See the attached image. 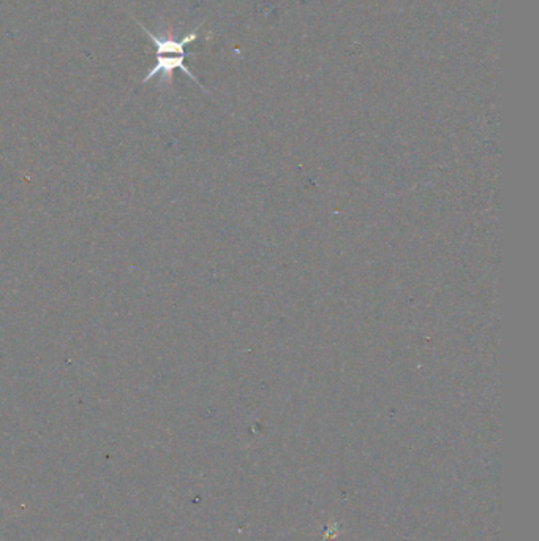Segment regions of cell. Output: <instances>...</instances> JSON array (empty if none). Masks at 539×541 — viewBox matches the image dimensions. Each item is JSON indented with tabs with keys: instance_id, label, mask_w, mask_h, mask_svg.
Wrapping results in <instances>:
<instances>
[{
	"instance_id": "6da1fadb",
	"label": "cell",
	"mask_w": 539,
	"mask_h": 541,
	"mask_svg": "<svg viewBox=\"0 0 539 541\" xmlns=\"http://www.w3.org/2000/svg\"><path fill=\"white\" fill-rule=\"evenodd\" d=\"M140 28L148 34L150 42L156 44L157 64L156 67L146 75V78L142 79L144 85L162 73L165 81H166L168 85H173V81H174V70H178L179 69V70L184 71L189 78H192L203 91H206L203 85H199L198 79L195 78V75H192V71L185 67V57H187L185 46H187L189 43L195 42V40L198 38V28H195L190 34H187L184 38L179 40V38H176L174 34H173V28H168V30H166V34H165L164 36H156V34H152L150 30H148V28L141 26V24H140Z\"/></svg>"
}]
</instances>
